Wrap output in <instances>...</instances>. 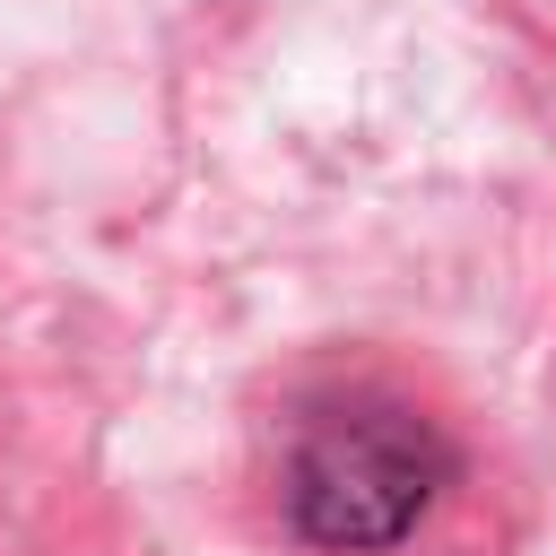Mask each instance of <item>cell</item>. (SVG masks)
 <instances>
[{
	"label": "cell",
	"instance_id": "obj_1",
	"mask_svg": "<svg viewBox=\"0 0 556 556\" xmlns=\"http://www.w3.org/2000/svg\"><path fill=\"white\" fill-rule=\"evenodd\" d=\"M460 434L400 382H330L287 408L269 504L304 556H400L460 495Z\"/></svg>",
	"mask_w": 556,
	"mask_h": 556
}]
</instances>
